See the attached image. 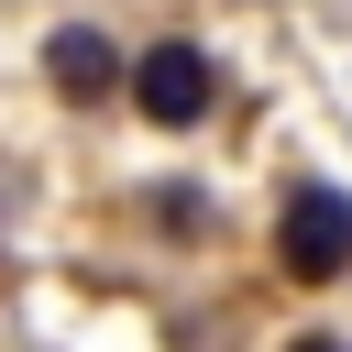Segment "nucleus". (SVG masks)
Masks as SVG:
<instances>
[{
  "mask_svg": "<svg viewBox=\"0 0 352 352\" xmlns=\"http://www.w3.org/2000/svg\"><path fill=\"white\" fill-rule=\"evenodd\" d=\"M275 264H286L297 286H341V275H352V198H341L330 176H297V187H286V209H275Z\"/></svg>",
  "mask_w": 352,
  "mask_h": 352,
  "instance_id": "1",
  "label": "nucleus"
},
{
  "mask_svg": "<svg viewBox=\"0 0 352 352\" xmlns=\"http://www.w3.org/2000/svg\"><path fill=\"white\" fill-rule=\"evenodd\" d=\"M132 110L154 121V132H198L209 121V99H220V66L198 55V44H154V55H132Z\"/></svg>",
  "mask_w": 352,
  "mask_h": 352,
  "instance_id": "2",
  "label": "nucleus"
},
{
  "mask_svg": "<svg viewBox=\"0 0 352 352\" xmlns=\"http://www.w3.org/2000/svg\"><path fill=\"white\" fill-rule=\"evenodd\" d=\"M121 77H132V66H121V44H110L99 22H55V33H44V88H55V99L88 110V99H110Z\"/></svg>",
  "mask_w": 352,
  "mask_h": 352,
  "instance_id": "3",
  "label": "nucleus"
},
{
  "mask_svg": "<svg viewBox=\"0 0 352 352\" xmlns=\"http://www.w3.org/2000/svg\"><path fill=\"white\" fill-rule=\"evenodd\" d=\"M154 220H165V231H198L209 209H198V187H165V198H154Z\"/></svg>",
  "mask_w": 352,
  "mask_h": 352,
  "instance_id": "4",
  "label": "nucleus"
}]
</instances>
